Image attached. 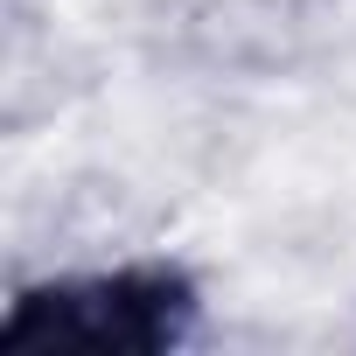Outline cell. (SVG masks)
I'll return each mask as SVG.
<instances>
[{
	"label": "cell",
	"instance_id": "6da1fadb",
	"mask_svg": "<svg viewBox=\"0 0 356 356\" xmlns=\"http://www.w3.org/2000/svg\"><path fill=\"white\" fill-rule=\"evenodd\" d=\"M189 321V286L182 273L161 266H126V273H91L63 286H35L8 307L0 342L8 349H168Z\"/></svg>",
	"mask_w": 356,
	"mask_h": 356
}]
</instances>
